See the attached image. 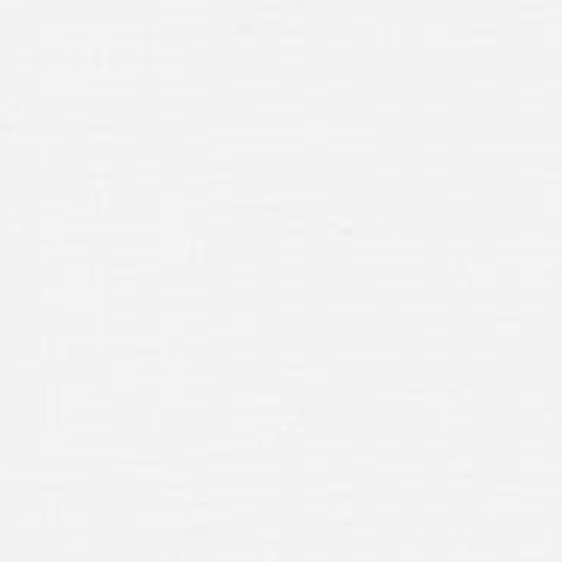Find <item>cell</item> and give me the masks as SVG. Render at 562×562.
<instances>
[{
  "label": "cell",
  "instance_id": "2",
  "mask_svg": "<svg viewBox=\"0 0 562 562\" xmlns=\"http://www.w3.org/2000/svg\"><path fill=\"white\" fill-rule=\"evenodd\" d=\"M437 198L443 201L446 213L454 218H470L479 213V189L473 183L458 180V177Z\"/></svg>",
  "mask_w": 562,
  "mask_h": 562
},
{
  "label": "cell",
  "instance_id": "4",
  "mask_svg": "<svg viewBox=\"0 0 562 562\" xmlns=\"http://www.w3.org/2000/svg\"><path fill=\"white\" fill-rule=\"evenodd\" d=\"M368 171H371L374 186H378L380 192H386V195H395L401 189H407V168H404L401 159L390 156V153H383Z\"/></svg>",
  "mask_w": 562,
  "mask_h": 562
},
{
  "label": "cell",
  "instance_id": "6",
  "mask_svg": "<svg viewBox=\"0 0 562 562\" xmlns=\"http://www.w3.org/2000/svg\"><path fill=\"white\" fill-rule=\"evenodd\" d=\"M503 347V333L497 326L482 324L467 333V353L476 359H494Z\"/></svg>",
  "mask_w": 562,
  "mask_h": 562
},
{
  "label": "cell",
  "instance_id": "7",
  "mask_svg": "<svg viewBox=\"0 0 562 562\" xmlns=\"http://www.w3.org/2000/svg\"><path fill=\"white\" fill-rule=\"evenodd\" d=\"M419 111L428 120H446L454 111V93L449 87H425L419 90Z\"/></svg>",
  "mask_w": 562,
  "mask_h": 562
},
{
  "label": "cell",
  "instance_id": "9",
  "mask_svg": "<svg viewBox=\"0 0 562 562\" xmlns=\"http://www.w3.org/2000/svg\"><path fill=\"white\" fill-rule=\"evenodd\" d=\"M404 111H407L404 97H398V93H383V97H378L371 102V109H368L366 114L374 120L378 126H383V123H390V120L404 117Z\"/></svg>",
  "mask_w": 562,
  "mask_h": 562
},
{
  "label": "cell",
  "instance_id": "8",
  "mask_svg": "<svg viewBox=\"0 0 562 562\" xmlns=\"http://www.w3.org/2000/svg\"><path fill=\"white\" fill-rule=\"evenodd\" d=\"M419 353L428 359L452 357L454 329H419Z\"/></svg>",
  "mask_w": 562,
  "mask_h": 562
},
{
  "label": "cell",
  "instance_id": "5",
  "mask_svg": "<svg viewBox=\"0 0 562 562\" xmlns=\"http://www.w3.org/2000/svg\"><path fill=\"white\" fill-rule=\"evenodd\" d=\"M464 81L473 97H497L503 90V69L494 64H473L467 66Z\"/></svg>",
  "mask_w": 562,
  "mask_h": 562
},
{
  "label": "cell",
  "instance_id": "3",
  "mask_svg": "<svg viewBox=\"0 0 562 562\" xmlns=\"http://www.w3.org/2000/svg\"><path fill=\"white\" fill-rule=\"evenodd\" d=\"M272 296L284 312L303 314L312 303V279H276L272 281Z\"/></svg>",
  "mask_w": 562,
  "mask_h": 562
},
{
  "label": "cell",
  "instance_id": "1",
  "mask_svg": "<svg viewBox=\"0 0 562 562\" xmlns=\"http://www.w3.org/2000/svg\"><path fill=\"white\" fill-rule=\"evenodd\" d=\"M218 272L239 291H255V288L263 284L267 263H263L260 255H251V251L225 249L222 251V260H218Z\"/></svg>",
  "mask_w": 562,
  "mask_h": 562
}]
</instances>
